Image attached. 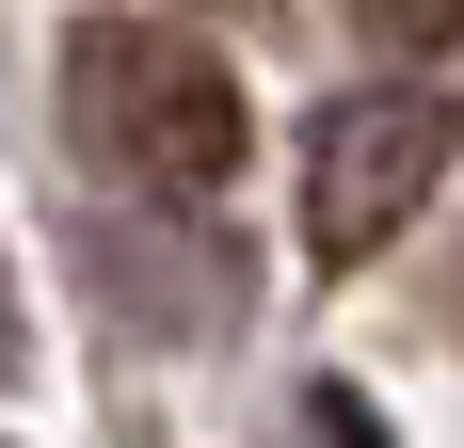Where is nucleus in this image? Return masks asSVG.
Masks as SVG:
<instances>
[{
	"mask_svg": "<svg viewBox=\"0 0 464 448\" xmlns=\"http://www.w3.org/2000/svg\"><path fill=\"white\" fill-rule=\"evenodd\" d=\"M432 161H449V112H432V96H336L321 144H304V240H321V272L384 257V240L417 224Z\"/></svg>",
	"mask_w": 464,
	"mask_h": 448,
	"instance_id": "nucleus-2",
	"label": "nucleus"
},
{
	"mask_svg": "<svg viewBox=\"0 0 464 448\" xmlns=\"http://www.w3.org/2000/svg\"><path fill=\"white\" fill-rule=\"evenodd\" d=\"M64 129H81L96 177L177 192V209L240 177V81L177 33V16H81V33H64Z\"/></svg>",
	"mask_w": 464,
	"mask_h": 448,
	"instance_id": "nucleus-1",
	"label": "nucleus"
},
{
	"mask_svg": "<svg viewBox=\"0 0 464 448\" xmlns=\"http://www.w3.org/2000/svg\"><path fill=\"white\" fill-rule=\"evenodd\" d=\"M384 48H464V0H369Z\"/></svg>",
	"mask_w": 464,
	"mask_h": 448,
	"instance_id": "nucleus-3",
	"label": "nucleus"
}]
</instances>
